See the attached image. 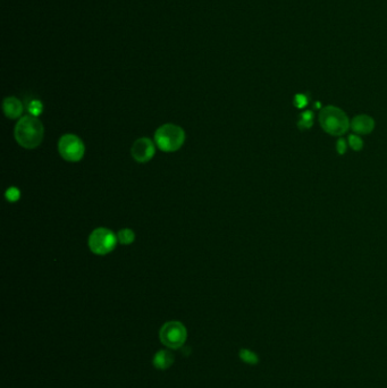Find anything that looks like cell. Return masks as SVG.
<instances>
[{
    "instance_id": "cell-10",
    "label": "cell",
    "mask_w": 387,
    "mask_h": 388,
    "mask_svg": "<svg viewBox=\"0 0 387 388\" xmlns=\"http://www.w3.org/2000/svg\"><path fill=\"white\" fill-rule=\"evenodd\" d=\"M174 362V357L168 351H159L153 357L152 363L159 370H166Z\"/></svg>"
},
{
    "instance_id": "cell-7",
    "label": "cell",
    "mask_w": 387,
    "mask_h": 388,
    "mask_svg": "<svg viewBox=\"0 0 387 388\" xmlns=\"http://www.w3.org/2000/svg\"><path fill=\"white\" fill-rule=\"evenodd\" d=\"M131 153L133 159L138 163H148L156 153L154 143L149 138H141L133 143Z\"/></svg>"
},
{
    "instance_id": "cell-17",
    "label": "cell",
    "mask_w": 387,
    "mask_h": 388,
    "mask_svg": "<svg viewBox=\"0 0 387 388\" xmlns=\"http://www.w3.org/2000/svg\"><path fill=\"white\" fill-rule=\"evenodd\" d=\"M294 102H295V104H294L295 106L299 107V108H302V107H304L305 105H307L308 100H307V98H305V96L303 94H298L297 96H295Z\"/></svg>"
},
{
    "instance_id": "cell-2",
    "label": "cell",
    "mask_w": 387,
    "mask_h": 388,
    "mask_svg": "<svg viewBox=\"0 0 387 388\" xmlns=\"http://www.w3.org/2000/svg\"><path fill=\"white\" fill-rule=\"evenodd\" d=\"M319 123L321 128L333 137H340L347 132L350 121L340 108L335 106L324 107L319 114Z\"/></svg>"
},
{
    "instance_id": "cell-3",
    "label": "cell",
    "mask_w": 387,
    "mask_h": 388,
    "mask_svg": "<svg viewBox=\"0 0 387 388\" xmlns=\"http://www.w3.org/2000/svg\"><path fill=\"white\" fill-rule=\"evenodd\" d=\"M185 141V132L175 124H164L154 133V142L164 152H175Z\"/></svg>"
},
{
    "instance_id": "cell-8",
    "label": "cell",
    "mask_w": 387,
    "mask_h": 388,
    "mask_svg": "<svg viewBox=\"0 0 387 388\" xmlns=\"http://www.w3.org/2000/svg\"><path fill=\"white\" fill-rule=\"evenodd\" d=\"M350 126L354 134L365 135V134H370L374 131L375 121L368 115H358L351 121Z\"/></svg>"
},
{
    "instance_id": "cell-13",
    "label": "cell",
    "mask_w": 387,
    "mask_h": 388,
    "mask_svg": "<svg viewBox=\"0 0 387 388\" xmlns=\"http://www.w3.org/2000/svg\"><path fill=\"white\" fill-rule=\"evenodd\" d=\"M313 120H314L313 112L305 111V112H303L302 115H301V118H300V121L298 123V125L301 129L309 128V127H311V125H313Z\"/></svg>"
},
{
    "instance_id": "cell-12",
    "label": "cell",
    "mask_w": 387,
    "mask_h": 388,
    "mask_svg": "<svg viewBox=\"0 0 387 388\" xmlns=\"http://www.w3.org/2000/svg\"><path fill=\"white\" fill-rule=\"evenodd\" d=\"M26 108H28L31 116L37 117L41 114L42 110H44V105H42V102L40 100L33 99L29 101V104L26 105Z\"/></svg>"
},
{
    "instance_id": "cell-16",
    "label": "cell",
    "mask_w": 387,
    "mask_h": 388,
    "mask_svg": "<svg viewBox=\"0 0 387 388\" xmlns=\"http://www.w3.org/2000/svg\"><path fill=\"white\" fill-rule=\"evenodd\" d=\"M6 198L7 200L10 202H15L17 201L20 199V190H17L16 187H10L6 192Z\"/></svg>"
},
{
    "instance_id": "cell-9",
    "label": "cell",
    "mask_w": 387,
    "mask_h": 388,
    "mask_svg": "<svg viewBox=\"0 0 387 388\" xmlns=\"http://www.w3.org/2000/svg\"><path fill=\"white\" fill-rule=\"evenodd\" d=\"M4 114L9 120H16L23 114V104L16 96H7L3 102Z\"/></svg>"
},
{
    "instance_id": "cell-6",
    "label": "cell",
    "mask_w": 387,
    "mask_h": 388,
    "mask_svg": "<svg viewBox=\"0 0 387 388\" xmlns=\"http://www.w3.org/2000/svg\"><path fill=\"white\" fill-rule=\"evenodd\" d=\"M186 328L180 321H168L161 327L160 341L170 348H179L186 339Z\"/></svg>"
},
{
    "instance_id": "cell-1",
    "label": "cell",
    "mask_w": 387,
    "mask_h": 388,
    "mask_svg": "<svg viewBox=\"0 0 387 388\" xmlns=\"http://www.w3.org/2000/svg\"><path fill=\"white\" fill-rule=\"evenodd\" d=\"M15 140L24 149H35L44 141L45 127L37 117L24 116L16 124Z\"/></svg>"
},
{
    "instance_id": "cell-14",
    "label": "cell",
    "mask_w": 387,
    "mask_h": 388,
    "mask_svg": "<svg viewBox=\"0 0 387 388\" xmlns=\"http://www.w3.org/2000/svg\"><path fill=\"white\" fill-rule=\"evenodd\" d=\"M240 358L242 359V361H244L245 363H250V364L258 363V357L254 352L249 351V350L242 348L240 351Z\"/></svg>"
},
{
    "instance_id": "cell-5",
    "label": "cell",
    "mask_w": 387,
    "mask_h": 388,
    "mask_svg": "<svg viewBox=\"0 0 387 388\" xmlns=\"http://www.w3.org/2000/svg\"><path fill=\"white\" fill-rule=\"evenodd\" d=\"M58 151L63 159L71 163H78L84 157L85 147L82 140L74 134H65L59 140Z\"/></svg>"
},
{
    "instance_id": "cell-15",
    "label": "cell",
    "mask_w": 387,
    "mask_h": 388,
    "mask_svg": "<svg viewBox=\"0 0 387 388\" xmlns=\"http://www.w3.org/2000/svg\"><path fill=\"white\" fill-rule=\"evenodd\" d=\"M349 145H350L354 151H360L363 147V141L358 134H351V135L349 137Z\"/></svg>"
},
{
    "instance_id": "cell-18",
    "label": "cell",
    "mask_w": 387,
    "mask_h": 388,
    "mask_svg": "<svg viewBox=\"0 0 387 388\" xmlns=\"http://www.w3.org/2000/svg\"><path fill=\"white\" fill-rule=\"evenodd\" d=\"M346 148H347V145H346L345 140H344V139H340V140H338L337 143H336V149H337V152H338V153H340V154L345 153Z\"/></svg>"
},
{
    "instance_id": "cell-11",
    "label": "cell",
    "mask_w": 387,
    "mask_h": 388,
    "mask_svg": "<svg viewBox=\"0 0 387 388\" xmlns=\"http://www.w3.org/2000/svg\"><path fill=\"white\" fill-rule=\"evenodd\" d=\"M134 239H136V234L134 231L130 228H123L117 234V240L123 245H128L132 244L134 242Z\"/></svg>"
},
{
    "instance_id": "cell-4",
    "label": "cell",
    "mask_w": 387,
    "mask_h": 388,
    "mask_svg": "<svg viewBox=\"0 0 387 388\" xmlns=\"http://www.w3.org/2000/svg\"><path fill=\"white\" fill-rule=\"evenodd\" d=\"M117 236L108 228H95L89 236V247L96 256H106L115 249Z\"/></svg>"
}]
</instances>
